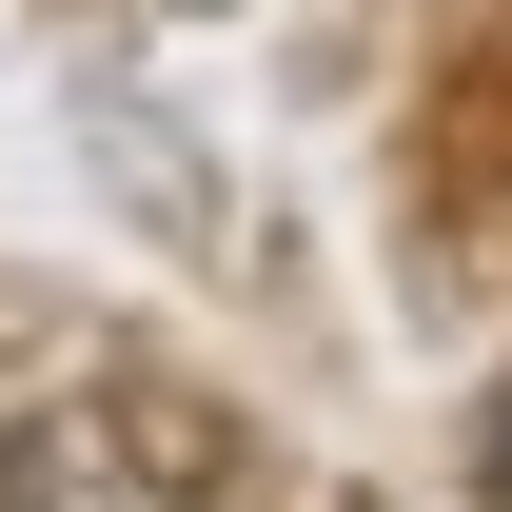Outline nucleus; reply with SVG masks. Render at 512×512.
I'll return each instance as SVG.
<instances>
[{
	"instance_id": "nucleus-1",
	"label": "nucleus",
	"mask_w": 512,
	"mask_h": 512,
	"mask_svg": "<svg viewBox=\"0 0 512 512\" xmlns=\"http://www.w3.org/2000/svg\"><path fill=\"white\" fill-rule=\"evenodd\" d=\"M0 512H256V434L178 375H79L0 434Z\"/></svg>"
},
{
	"instance_id": "nucleus-2",
	"label": "nucleus",
	"mask_w": 512,
	"mask_h": 512,
	"mask_svg": "<svg viewBox=\"0 0 512 512\" xmlns=\"http://www.w3.org/2000/svg\"><path fill=\"white\" fill-rule=\"evenodd\" d=\"M473 493H493V512H512V394H493V434H473Z\"/></svg>"
}]
</instances>
